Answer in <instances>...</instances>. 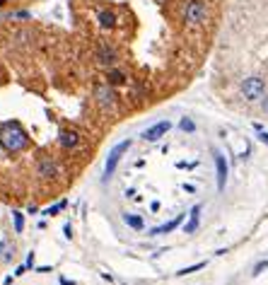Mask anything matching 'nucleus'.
I'll list each match as a JSON object with an SVG mask.
<instances>
[{
	"instance_id": "11",
	"label": "nucleus",
	"mask_w": 268,
	"mask_h": 285,
	"mask_svg": "<svg viewBox=\"0 0 268 285\" xmlns=\"http://www.w3.org/2000/svg\"><path fill=\"white\" fill-rule=\"evenodd\" d=\"M198 222H201V205H194V208L189 211V222L184 225L186 235H191V232L198 230Z\"/></svg>"
},
{
	"instance_id": "10",
	"label": "nucleus",
	"mask_w": 268,
	"mask_h": 285,
	"mask_svg": "<svg viewBox=\"0 0 268 285\" xmlns=\"http://www.w3.org/2000/svg\"><path fill=\"white\" fill-rule=\"evenodd\" d=\"M58 143H61L63 150H73V147H77V143H80V136L70 128H63L58 133Z\"/></svg>"
},
{
	"instance_id": "13",
	"label": "nucleus",
	"mask_w": 268,
	"mask_h": 285,
	"mask_svg": "<svg viewBox=\"0 0 268 285\" xmlns=\"http://www.w3.org/2000/svg\"><path fill=\"white\" fill-rule=\"evenodd\" d=\"M97 19H99V27L102 29H114L116 27V15H114L111 10H99Z\"/></svg>"
},
{
	"instance_id": "14",
	"label": "nucleus",
	"mask_w": 268,
	"mask_h": 285,
	"mask_svg": "<svg viewBox=\"0 0 268 285\" xmlns=\"http://www.w3.org/2000/svg\"><path fill=\"white\" fill-rule=\"evenodd\" d=\"M106 83H109L111 87H119V85L126 83V73H121V70H114V68H111L109 73H106Z\"/></svg>"
},
{
	"instance_id": "3",
	"label": "nucleus",
	"mask_w": 268,
	"mask_h": 285,
	"mask_svg": "<svg viewBox=\"0 0 268 285\" xmlns=\"http://www.w3.org/2000/svg\"><path fill=\"white\" fill-rule=\"evenodd\" d=\"M208 17V8L203 0H189L184 8V19L189 24H203Z\"/></svg>"
},
{
	"instance_id": "5",
	"label": "nucleus",
	"mask_w": 268,
	"mask_h": 285,
	"mask_svg": "<svg viewBox=\"0 0 268 285\" xmlns=\"http://www.w3.org/2000/svg\"><path fill=\"white\" fill-rule=\"evenodd\" d=\"M94 101L99 104L102 111H111L116 107V92H114V87H111L109 83L97 85V87H94Z\"/></svg>"
},
{
	"instance_id": "22",
	"label": "nucleus",
	"mask_w": 268,
	"mask_h": 285,
	"mask_svg": "<svg viewBox=\"0 0 268 285\" xmlns=\"http://www.w3.org/2000/svg\"><path fill=\"white\" fill-rule=\"evenodd\" d=\"M261 109H263V111L268 114V92L263 94V99H261Z\"/></svg>"
},
{
	"instance_id": "27",
	"label": "nucleus",
	"mask_w": 268,
	"mask_h": 285,
	"mask_svg": "<svg viewBox=\"0 0 268 285\" xmlns=\"http://www.w3.org/2000/svg\"><path fill=\"white\" fill-rule=\"evenodd\" d=\"M10 0H0V8H5V5H8Z\"/></svg>"
},
{
	"instance_id": "18",
	"label": "nucleus",
	"mask_w": 268,
	"mask_h": 285,
	"mask_svg": "<svg viewBox=\"0 0 268 285\" xmlns=\"http://www.w3.org/2000/svg\"><path fill=\"white\" fill-rule=\"evenodd\" d=\"M179 128L184 131V133H194V131H196V123L189 119V116H184V119L179 121Z\"/></svg>"
},
{
	"instance_id": "9",
	"label": "nucleus",
	"mask_w": 268,
	"mask_h": 285,
	"mask_svg": "<svg viewBox=\"0 0 268 285\" xmlns=\"http://www.w3.org/2000/svg\"><path fill=\"white\" fill-rule=\"evenodd\" d=\"M97 61H99L102 65H109V68H111V65L119 61V56H116V48L109 46V44H102V46H99V51H97Z\"/></svg>"
},
{
	"instance_id": "20",
	"label": "nucleus",
	"mask_w": 268,
	"mask_h": 285,
	"mask_svg": "<svg viewBox=\"0 0 268 285\" xmlns=\"http://www.w3.org/2000/svg\"><path fill=\"white\" fill-rule=\"evenodd\" d=\"M63 208H65V201H58L56 205L46 208V211H44V215H58V211H63Z\"/></svg>"
},
{
	"instance_id": "17",
	"label": "nucleus",
	"mask_w": 268,
	"mask_h": 285,
	"mask_svg": "<svg viewBox=\"0 0 268 285\" xmlns=\"http://www.w3.org/2000/svg\"><path fill=\"white\" fill-rule=\"evenodd\" d=\"M12 222H15V232H24V218L19 211H12Z\"/></svg>"
},
{
	"instance_id": "4",
	"label": "nucleus",
	"mask_w": 268,
	"mask_h": 285,
	"mask_svg": "<svg viewBox=\"0 0 268 285\" xmlns=\"http://www.w3.org/2000/svg\"><path fill=\"white\" fill-rule=\"evenodd\" d=\"M130 147V140H123V143H119L116 147H111L109 157H106V165H104V182H109L111 174L116 172V167H119L121 157H123V152Z\"/></svg>"
},
{
	"instance_id": "25",
	"label": "nucleus",
	"mask_w": 268,
	"mask_h": 285,
	"mask_svg": "<svg viewBox=\"0 0 268 285\" xmlns=\"http://www.w3.org/2000/svg\"><path fill=\"white\" fill-rule=\"evenodd\" d=\"M24 266H27V268L34 266V254H29V256H27V264H24Z\"/></svg>"
},
{
	"instance_id": "1",
	"label": "nucleus",
	"mask_w": 268,
	"mask_h": 285,
	"mask_svg": "<svg viewBox=\"0 0 268 285\" xmlns=\"http://www.w3.org/2000/svg\"><path fill=\"white\" fill-rule=\"evenodd\" d=\"M0 145L8 152H19V150H24L29 145V138L17 123H3L0 126Z\"/></svg>"
},
{
	"instance_id": "24",
	"label": "nucleus",
	"mask_w": 268,
	"mask_h": 285,
	"mask_svg": "<svg viewBox=\"0 0 268 285\" xmlns=\"http://www.w3.org/2000/svg\"><path fill=\"white\" fill-rule=\"evenodd\" d=\"M63 232H65V237H68V239L73 237V227H70V225H65V227H63Z\"/></svg>"
},
{
	"instance_id": "12",
	"label": "nucleus",
	"mask_w": 268,
	"mask_h": 285,
	"mask_svg": "<svg viewBox=\"0 0 268 285\" xmlns=\"http://www.w3.org/2000/svg\"><path fill=\"white\" fill-rule=\"evenodd\" d=\"M181 220H184V215H176L174 220L165 222V225H159V227H152V230H150V235H152V237H157V235H167V232L176 230V227L181 225Z\"/></svg>"
},
{
	"instance_id": "19",
	"label": "nucleus",
	"mask_w": 268,
	"mask_h": 285,
	"mask_svg": "<svg viewBox=\"0 0 268 285\" xmlns=\"http://www.w3.org/2000/svg\"><path fill=\"white\" fill-rule=\"evenodd\" d=\"M201 268H205V261L196 264V266H186V268H181V271H176V276H189V273H196V271H201Z\"/></svg>"
},
{
	"instance_id": "26",
	"label": "nucleus",
	"mask_w": 268,
	"mask_h": 285,
	"mask_svg": "<svg viewBox=\"0 0 268 285\" xmlns=\"http://www.w3.org/2000/svg\"><path fill=\"white\" fill-rule=\"evenodd\" d=\"M61 285H75L73 280H68V278H61Z\"/></svg>"
},
{
	"instance_id": "6",
	"label": "nucleus",
	"mask_w": 268,
	"mask_h": 285,
	"mask_svg": "<svg viewBox=\"0 0 268 285\" xmlns=\"http://www.w3.org/2000/svg\"><path fill=\"white\" fill-rule=\"evenodd\" d=\"M227 160L222 152H215V176H218V191H225V184H227Z\"/></svg>"
},
{
	"instance_id": "16",
	"label": "nucleus",
	"mask_w": 268,
	"mask_h": 285,
	"mask_svg": "<svg viewBox=\"0 0 268 285\" xmlns=\"http://www.w3.org/2000/svg\"><path fill=\"white\" fill-rule=\"evenodd\" d=\"M0 256L5 258V261H10V258L15 256V247H10L8 242H0Z\"/></svg>"
},
{
	"instance_id": "15",
	"label": "nucleus",
	"mask_w": 268,
	"mask_h": 285,
	"mask_svg": "<svg viewBox=\"0 0 268 285\" xmlns=\"http://www.w3.org/2000/svg\"><path fill=\"white\" fill-rule=\"evenodd\" d=\"M123 220H126V225L133 227V230H143V218H140V215H123Z\"/></svg>"
},
{
	"instance_id": "23",
	"label": "nucleus",
	"mask_w": 268,
	"mask_h": 285,
	"mask_svg": "<svg viewBox=\"0 0 268 285\" xmlns=\"http://www.w3.org/2000/svg\"><path fill=\"white\" fill-rule=\"evenodd\" d=\"M259 140L268 145V133H266V131H259Z\"/></svg>"
},
{
	"instance_id": "7",
	"label": "nucleus",
	"mask_w": 268,
	"mask_h": 285,
	"mask_svg": "<svg viewBox=\"0 0 268 285\" xmlns=\"http://www.w3.org/2000/svg\"><path fill=\"white\" fill-rule=\"evenodd\" d=\"M169 128H172V123H169V121H159V123L150 126V128L143 133V140H148V143H155V140L162 138V136H165Z\"/></svg>"
},
{
	"instance_id": "8",
	"label": "nucleus",
	"mask_w": 268,
	"mask_h": 285,
	"mask_svg": "<svg viewBox=\"0 0 268 285\" xmlns=\"http://www.w3.org/2000/svg\"><path fill=\"white\" fill-rule=\"evenodd\" d=\"M37 174L41 176V179H53V176L58 174V167H56V162L51 157H41L39 165H37Z\"/></svg>"
},
{
	"instance_id": "2",
	"label": "nucleus",
	"mask_w": 268,
	"mask_h": 285,
	"mask_svg": "<svg viewBox=\"0 0 268 285\" xmlns=\"http://www.w3.org/2000/svg\"><path fill=\"white\" fill-rule=\"evenodd\" d=\"M263 94H266V83L259 75H251V77H247L242 83V97L247 101H259L263 99Z\"/></svg>"
},
{
	"instance_id": "21",
	"label": "nucleus",
	"mask_w": 268,
	"mask_h": 285,
	"mask_svg": "<svg viewBox=\"0 0 268 285\" xmlns=\"http://www.w3.org/2000/svg\"><path fill=\"white\" fill-rule=\"evenodd\" d=\"M266 268H268V261H259V264L254 266V271H251V276H254V278H256V276H261V273H263Z\"/></svg>"
}]
</instances>
